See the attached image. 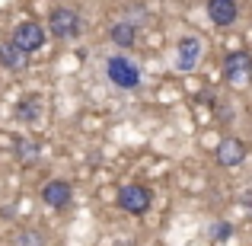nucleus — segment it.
<instances>
[{
	"label": "nucleus",
	"mask_w": 252,
	"mask_h": 246,
	"mask_svg": "<svg viewBox=\"0 0 252 246\" xmlns=\"http://www.w3.org/2000/svg\"><path fill=\"white\" fill-rule=\"evenodd\" d=\"M118 208L128 214H144L150 208V189L141 182H128L118 189Z\"/></svg>",
	"instance_id": "obj_3"
},
{
	"label": "nucleus",
	"mask_w": 252,
	"mask_h": 246,
	"mask_svg": "<svg viewBox=\"0 0 252 246\" xmlns=\"http://www.w3.org/2000/svg\"><path fill=\"white\" fill-rule=\"evenodd\" d=\"M230 234H233V227H230V224H214V237H217V240H227Z\"/></svg>",
	"instance_id": "obj_15"
},
{
	"label": "nucleus",
	"mask_w": 252,
	"mask_h": 246,
	"mask_svg": "<svg viewBox=\"0 0 252 246\" xmlns=\"http://www.w3.org/2000/svg\"><path fill=\"white\" fill-rule=\"evenodd\" d=\"M208 16L217 29H227V26L236 23L240 6H236V0H208Z\"/></svg>",
	"instance_id": "obj_9"
},
{
	"label": "nucleus",
	"mask_w": 252,
	"mask_h": 246,
	"mask_svg": "<svg viewBox=\"0 0 252 246\" xmlns=\"http://www.w3.org/2000/svg\"><path fill=\"white\" fill-rule=\"evenodd\" d=\"M16 160L19 163H35L38 160V154H42V150H38V144L32 141V138H16Z\"/></svg>",
	"instance_id": "obj_14"
},
{
	"label": "nucleus",
	"mask_w": 252,
	"mask_h": 246,
	"mask_svg": "<svg viewBox=\"0 0 252 246\" xmlns=\"http://www.w3.org/2000/svg\"><path fill=\"white\" fill-rule=\"evenodd\" d=\"M198 58H201V42H198L195 35H185V38H179V55H176V64H179V70H195Z\"/></svg>",
	"instance_id": "obj_10"
},
{
	"label": "nucleus",
	"mask_w": 252,
	"mask_h": 246,
	"mask_svg": "<svg viewBox=\"0 0 252 246\" xmlns=\"http://www.w3.org/2000/svg\"><path fill=\"white\" fill-rule=\"evenodd\" d=\"M70 195H74V189H70V182H64V179H51V182L42 185V202L48 205V208H55V211L67 208Z\"/></svg>",
	"instance_id": "obj_6"
},
{
	"label": "nucleus",
	"mask_w": 252,
	"mask_h": 246,
	"mask_svg": "<svg viewBox=\"0 0 252 246\" xmlns=\"http://www.w3.org/2000/svg\"><path fill=\"white\" fill-rule=\"evenodd\" d=\"M223 74L233 86H243L252 80V55L249 51H230L223 58Z\"/></svg>",
	"instance_id": "obj_4"
},
{
	"label": "nucleus",
	"mask_w": 252,
	"mask_h": 246,
	"mask_svg": "<svg viewBox=\"0 0 252 246\" xmlns=\"http://www.w3.org/2000/svg\"><path fill=\"white\" fill-rule=\"evenodd\" d=\"M16 118L19 122H38V118H42V99L38 96L23 99V103L16 105Z\"/></svg>",
	"instance_id": "obj_12"
},
{
	"label": "nucleus",
	"mask_w": 252,
	"mask_h": 246,
	"mask_svg": "<svg viewBox=\"0 0 252 246\" xmlns=\"http://www.w3.org/2000/svg\"><path fill=\"white\" fill-rule=\"evenodd\" d=\"M13 246H48V240H45V234L35 230V227H19L16 234H13Z\"/></svg>",
	"instance_id": "obj_13"
},
{
	"label": "nucleus",
	"mask_w": 252,
	"mask_h": 246,
	"mask_svg": "<svg viewBox=\"0 0 252 246\" xmlns=\"http://www.w3.org/2000/svg\"><path fill=\"white\" fill-rule=\"evenodd\" d=\"M0 68H6L10 74H23L29 68V51H23L16 42H0Z\"/></svg>",
	"instance_id": "obj_7"
},
{
	"label": "nucleus",
	"mask_w": 252,
	"mask_h": 246,
	"mask_svg": "<svg viewBox=\"0 0 252 246\" xmlns=\"http://www.w3.org/2000/svg\"><path fill=\"white\" fill-rule=\"evenodd\" d=\"M48 29L55 38H77L83 29V19L77 10H70V6H55V10L48 13Z\"/></svg>",
	"instance_id": "obj_2"
},
{
	"label": "nucleus",
	"mask_w": 252,
	"mask_h": 246,
	"mask_svg": "<svg viewBox=\"0 0 252 246\" xmlns=\"http://www.w3.org/2000/svg\"><path fill=\"white\" fill-rule=\"evenodd\" d=\"M13 42L19 45L23 51H38V48H45V29L35 23V19H23V23L13 29Z\"/></svg>",
	"instance_id": "obj_5"
},
{
	"label": "nucleus",
	"mask_w": 252,
	"mask_h": 246,
	"mask_svg": "<svg viewBox=\"0 0 252 246\" xmlns=\"http://www.w3.org/2000/svg\"><path fill=\"white\" fill-rule=\"evenodd\" d=\"M115 246H134V243H131V240H118Z\"/></svg>",
	"instance_id": "obj_16"
},
{
	"label": "nucleus",
	"mask_w": 252,
	"mask_h": 246,
	"mask_svg": "<svg viewBox=\"0 0 252 246\" xmlns=\"http://www.w3.org/2000/svg\"><path fill=\"white\" fill-rule=\"evenodd\" d=\"M214 160L220 166H240L246 160V144H243L240 138H223L214 150Z\"/></svg>",
	"instance_id": "obj_8"
},
{
	"label": "nucleus",
	"mask_w": 252,
	"mask_h": 246,
	"mask_svg": "<svg viewBox=\"0 0 252 246\" xmlns=\"http://www.w3.org/2000/svg\"><path fill=\"white\" fill-rule=\"evenodd\" d=\"M105 74H109V80L115 83L118 90H134V86L141 83V68L125 55H112L109 61H105Z\"/></svg>",
	"instance_id": "obj_1"
},
{
	"label": "nucleus",
	"mask_w": 252,
	"mask_h": 246,
	"mask_svg": "<svg viewBox=\"0 0 252 246\" xmlns=\"http://www.w3.org/2000/svg\"><path fill=\"white\" fill-rule=\"evenodd\" d=\"M109 38L118 45V48H131V45L137 42V26L128 23V19H122V23H115L109 29Z\"/></svg>",
	"instance_id": "obj_11"
}]
</instances>
